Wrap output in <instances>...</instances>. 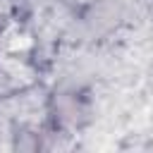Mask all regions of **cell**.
I'll list each match as a JSON object with an SVG mask.
<instances>
[{
	"label": "cell",
	"mask_w": 153,
	"mask_h": 153,
	"mask_svg": "<svg viewBox=\"0 0 153 153\" xmlns=\"http://www.w3.org/2000/svg\"><path fill=\"white\" fill-rule=\"evenodd\" d=\"M29 45H31V41H29L26 36H22V38H17V41H12V43H10V48H12V50H24V48H29Z\"/></svg>",
	"instance_id": "1"
}]
</instances>
